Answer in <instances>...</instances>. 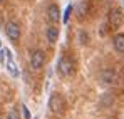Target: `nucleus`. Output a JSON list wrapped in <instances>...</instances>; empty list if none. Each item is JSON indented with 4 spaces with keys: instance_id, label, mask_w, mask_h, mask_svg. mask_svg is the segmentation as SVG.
I'll list each match as a JSON object with an SVG mask.
<instances>
[{
    "instance_id": "16",
    "label": "nucleus",
    "mask_w": 124,
    "mask_h": 119,
    "mask_svg": "<svg viewBox=\"0 0 124 119\" xmlns=\"http://www.w3.org/2000/svg\"><path fill=\"white\" fill-rule=\"evenodd\" d=\"M22 112H23V118H25V119H30V112H29V109H27L25 104L22 106Z\"/></svg>"
},
{
    "instance_id": "3",
    "label": "nucleus",
    "mask_w": 124,
    "mask_h": 119,
    "mask_svg": "<svg viewBox=\"0 0 124 119\" xmlns=\"http://www.w3.org/2000/svg\"><path fill=\"white\" fill-rule=\"evenodd\" d=\"M49 109H50L54 114H62V111H64V99H62L61 94L54 92V94L49 97Z\"/></svg>"
},
{
    "instance_id": "11",
    "label": "nucleus",
    "mask_w": 124,
    "mask_h": 119,
    "mask_svg": "<svg viewBox=\"0 0 124 119\" xmlns=\"http://www.w3.org/2000/svg\"><path fill=\"white\" fill-rule=\"evenodd\" d=\"M47 39L50 44H55L57 39H59V29L57 27H49L47 29Z\"/></svg>"
},
{
    "instance_id": "18",
    "label": "nucleus",
    "mask_w": 124,
    "mask_h": 119,
    "mask_svg": "<svg viewBox=\"0 0 124 119\" xmlns=\"http://www.w3.org/2000/svg\"><path fill=\"white\" fill-rule=\"evenodd\" d=\"M0 2H3V0H0Z\"/></svg>"
},
{
    "instance_id": "2",
    "label": "nucleus",
    "mask_w": 124,
    "mask_h": 119,
    "mask_svg": "<svg viewBox=\"0 0 124 119\" xmlns=\"http://www.w3.org/2000/svg\"><path fill=\"white\" fill-rule=\"evenodd\" d=\"M123 22H124V15H123V10H121V8H114V10L109 12L107 24H109V27H111L112 30L119 29V27L123 25Z\"/></svg>"
},
{
    "instance_id": "14",
    "label": "nucleus",
    "mask_w": 124,
    "mask_h": 119,
    "mask_svg": "<svg viewBox=\"0 0 124 119\" xmlns=\"http://www.w3.org/2000/svg\"><path fill=\"white\" fill-rule=\"evenodd\" d=\"M7 119H20V116H19V111H17V109H12V111L8 112Z\"/></svg>"
},
{
    "instance_id": "10",
    "label": "nucleus",
    "mask_w": 124,
    "mask_h": 119,
    "mask_svg": "<svg viewBox=\"0 0 124 119\" xmlns=\"http://www.w3.org/2000/svg\"><path fill=\"white\" fill-rule=\"evenodd\" d=\"M112 44H114V49L117 50V52H121L124 54V34H117L114 40H112Z\"/></svg>"
},
{
    "instance_id": "5",
    "label": "nucleus",
    "mask_w": 124,
    "mask_h": 119,
    "mask_svg": "<svg viewBox=\"0 0 124 119\" xmlns=\"http://www.w3.org/2000/svg\"><path fill=\"white\" fill-rule=\"evenodd\" d=\"M44 64H45V54H44V50H40V49L34 50L32 56H30V67L34 71H39V69L44 67Z\"/></svg>"
},
{
    "instance_id": "8",
    "label": "nucleus",
    "mask_w": 124,
    "mask_h": 119,
    "mask_svg": "<svg viewBox=\"0 0 124 119\" xmlns=\"http://www.w3.org/2000/svg\"><path fill=\"white\" fill-rule=\"evenodd\" d=\"M116 72L112 71V69H104L102 74H101V80H102V84H114L116 82Z\"/></svg>"
},
{
    "instance_id": "13",
    "label": "nucleus",
    "mask_w": 124,
    "mask_h": 119,
    "mask_svg": "<svg viewBox=\"0 0 124 119\" xmlns=\"http://www.w3.org/2000/svg\"><path fill=\"white\" fill-rule=\"evenodd\" d=\"M79 42H81V44H87V42H89V35H87L85 32H79Z\"/></svg>"
},
{
    "instance_id": "1",
    "label": "nucleus",
    "mask_w": 124,
    "mask_h": 119,
    "mask_svg": "<svg viewBox=\"0 0 124 119\" xmlns=\"http://www.w3.org/2000/svg\"><path fill=\"white\" fill-rule=\"evenodd\" d=\"M57 71L62 77H72L74 76V62L67 56H61V59L57 62Z\"/></svg>"
},
{
    "instance_id": "6",
    "label": "nucleus",
    "mask_w": 124,
    "mask_h": 119,
    "mask_svg": "<svg viewBox=\"0 0 124 119\" xmlns=\"http://www.w3.org/2000/svg\"><path fill=\"white\" fill-rule=\"evenodd\" d=\"M5 67H7V71H8V74L12 76V77H19V67H17V64H15V60H14V56H12V52L7 49V60H5Z\"/></svg>"
},
{
    "instance_id": "4",
    "label": "nucleus",
    "mask_w": 124,
    "mask_h": 119,
    "mask_svg": "<svg viewBox=\"0 0 124 119\" xmlns=\"http://www.w3.org/2000/svg\"><path fill=\"white\" fill-rule=\"evenodd\" d=\"M5 34H7V37L12 42H19V39H20V27H19V24L14 22V20L7 22L5 24Z\"/></svg>"
},
{
    "instance_id": "9",
    "label": "nucleus",
    "mask_w": 124,
    "mask_h": 119,
    "mask_svg": "<svg viewBox=\"0 0 124 119\" xmlns=\"http://www.w3.org/2000/svg\"><path fill=\"white\" fill-rule=\"evenodd\" d=\"M77 15H79V19H84V17L89 15V3L85 0L77 3Z\"/></svg>"
},
{
    "instance_id": "17",
    "label": "nucleus",
    "mask_w": 124,
    "mask_h": 119,
    "mask_svg": "<svg viewBox=\"0 0 124 119\" xmlns=\"http://www.w3.org/2000/svg\"><path fill=\"white\" fill-rule=\"evenodd\" d=\"M0 49H2V40H0Z\"/></svg>"
},
{
    "instance_id": "12",
    "label": "nucleus",
    "mask_w": 124,
    "mask_h": 119,
    "mask_svg": "<svg viewBox=\"0 0 124 119\" xmlns=\"http://www.w3.org/2000/svg\"><path fill=\"white\" fill-rule=\"evenodd\" d=\"M72 10H74V7L72 5H67V8H65V12H64V24H67L69 19H70V14H72Z\"/></svg>"
},
{
    "instance_id": "7",
    "label": "nucleus",
    "mask_w": 124,
    "mask_h": 119,
    "mask_svg": "<svg viewBox=\"0 0 124 119\" xmlns=\"http://www.w3.org/2000/svg\"><path fill=\"white\" fill-rule=\"evenodd\" d=\"M47 15H49V20L52 24H57L59 19H61V10H59V5L57 3H50L49 8H47Z\"/></svg>"
},
{
    "instance_id": "15",
    "label": "nucleus",
    "mask_w": 124,
    "mask_h": 119,
    "mask_svg": "<svg viewBox=\"0 0 124 119\" xmlns=\"http://www.w3.org/2000/svg\"><path fill=\"white\" fill-rule=\"evenodd\" d=\"M7 60V49H0V64H5Z\"/></svg>"
}]
</instances>
